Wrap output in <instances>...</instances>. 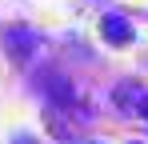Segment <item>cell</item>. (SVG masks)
I'll return each instance as SVG.
<instances>
[{
    "label": "cell",
    "mask_w": 148,
    "mask_h": 144,
    "mask_svg": "<svg viewBox=\"0 0 148 144\" xmlns=\"http://www.w3.org/2000/svg\"><path fill=\"white\" fill-rule=\"evenodd\" d=\"M112 104L120 108L124 116H140V120H148V88L132 84V80H124V84H116V88H112Z\"/></svg>",
    "instance_id": "3"
},
{
    "label": "cell",
    "mask_w": 148,
    "mask_h": 144,
    "mask_svg": "<svg viewBox=\"0 0 148 144\" xmlns=\"http://www.w3.org/2000/svg\"><path fill=\"white\" fill-rule=\"evenodd\" d=\"M16 144H36V140H32V136H16Z\"/></svg>",
    "instance_id": "5"
},
{
    "label": "cell",
    "mask_w": 148,
    "mask_h": 144,
    "mask_svg": "<svg viewBox=\"0 0 148 144\" xmlns=\"http://www.w3.org/2000/svg\"><path fill=\"white\" fill-rule=\"evenodd\" d=\"M100 36L108 40V44H132V24L124 20L120 12H108V16H100Z\"/></svg>",
    "instance_id": "4"
},
{
    "label": "cell",
    "mask_w": 148,
    "mask_h": 144,
    "mask_svg": "<svg viewBox=\"0 0 148 144\" xmlns=\"http://www.w3.org/2000/svg\"><path fill=\"white\" fill-rule=\"evenodd\" d=\"M132 144H140V140H132Z\"/></svg>",
    "instance_id": "6"
},
{
    "label": "cell",
    "mask_w": 148,
    "mask_h": 144,
    "mask_svg": "<svg viewBox=\"0 0 148 144\" xmlns=\"http://www.w3.org/2000/svg\"><path fill=\"white\" fill-rule=\"evenodd\" d=\"M0 40H4V52H8L16 64H32V60H36V52H40V44H44L32 28H20V24L4 28V36H0Z\"/></svg>",
    "instance_id": "2"
},
{
    "label": "cell",
    "mask_w": 148,
    "mask_h": 144,
    "mask_svg": "<svg viewBox=\"0 0 148 144\" xmlns=\"http://www.w3.org/2000/svg\"><path fill=\"white\" fill-rule=\"evenodd\" d=\"M40 92L48 96V108L52 112H76V116L84 120L88 112L80 108V100H76V88H72V80L68 76H60V72H40Z\"/></svg>",
    "instance_id": "1"
}]
</instances>
